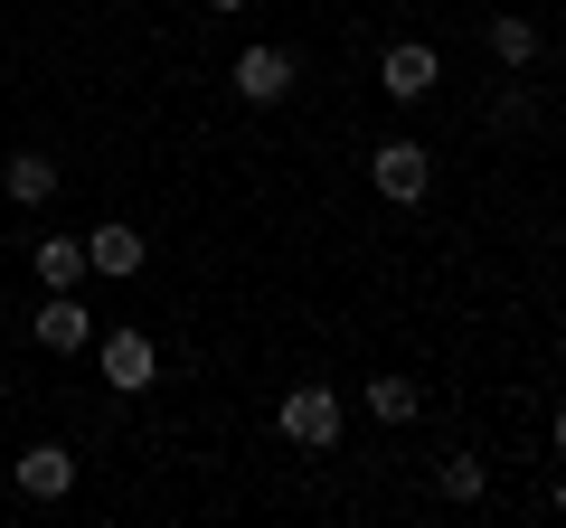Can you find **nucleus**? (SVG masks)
I'll return each mask as SVG.
<instances>
[{
    "label": "nucleus",
    "instance_id": "423d86ee",
    "mask_svg": "<svg viewBox=\"0 0 566 528\" xmlns=\"http://www.w3.org/2000/svg\"><path fill=\"white\" fill-rule=\"evenodd\" d=\"M237 95L245 104H283L293 95V57H283V47H245L237 57Z\"/></svg>",
    "mask_w": 566,
    "mask_h": 528
},
{
    "label": "nucleus",
    "instance_id": "9d476101",
    "mask_svg": "<svg viewBox=\"0 0 566 528\" xmlns=\"http://www.w3.org/2000/svg\"><path fill=\"white\" fill-rule=\"evenodd\" d=\"M29 264H39V284H48V293H76V274H85V236H39V255H29Z\"/></svg>",
    "mask_w": 566,
    "mask_h": 528
},
{
    "label": "nucleus",
    "instance_id": "9b49d317",
    "mask_svg": "<svg viewBox=\"0 0 566 528\" xmlns=\"http://www.w3.org/2000/svg\"><path fill=\"white\" fill-rule=\"evenodd\" d=\"M416 406H424V397H416V378H368V415H378V425H406Z\"/></svg>",
    "mask_w": 566,
    "mask_h": 528
},
{
    "label": "nucleus",
    "instance_id": "7ed1b4c3",
    "mask_svg": "<svg viewBox=\"0 0 566 528\" xmlns=\"http://www.w3.org/2000/svg\"><path fill=\"white\" fill-rule=\"evenodd\" d=\"M95 368H104V387H123V397H142V387L161 378V349L142 340V330H104V340H95Z\"/></svg>",
    "mask_w": 566,
    "mask_h": 528
},
{
    "label": "nucleus",
    "instance_id": "ddd939ff",
    "mask_svg": "<svg viewBox=\"0 0 566 528\" xmlns=\"http://www.w3.org/2000/svg\"><path fill=\"white\" fill-rule=\"evenodd\" d=\"M482 482H491V472L472 463V453H453V463H444V500H482Z\"/></svg>",
    "mask_w": 566,
    "mask_h": 528
},
{
    "label": "nucleus",
    "instance_id": "4468645a",
    "mask_svg": "<svg viewBox=\"0 0 566 528\" xmlns=\"http://www.w3.org/2000/svg\"><path fill=\"white\" fill-rule=\"evenodd\" d=\"M208 10H245V0H208Z\"/></svg>",
    "mask_w": 566,
    "mask_h": 528
},
{
    "label": "nucleus",
    "instance_id": "39448f33",
    "mask_svg": "<svg viewBox=\"0 0 566 528\" xmlns=\"http://www.w3.org/2000/svg\"><path fill=\"white\" fill-rule=\"evenodd\" d=\"M29 330H39V349H57V359H66V349H85V340H95V311H85L76 293H48V303L29 311Z\"/></svg>",
    "mask_w": 566,
    "mask_h": 528
},
{
    "label": "nucleus",
    "instance_id": "f257e3e1",
    "mask_svg": "<svg viewBox=\"0 0 566 528\" xmlns=\"http://www.w3.org/2000/svg\"><path fill=\"white\" fill-rule=\"evenodd\" d=\"M368 180H378V199L416 208L424 189H434V151H424V142H406V133H397V142H378V151H368Z\"/></svg>",
    "mask_w": 566,
    "mask_h": 528
},
{
    "label": "nucleus",
    "instance_id": "1a4fd4ad",
    "mask_svg": "<svg viewBox=\"0 0 566 528\" xmlns=\"http://www.w3.org/2000/svg\"><path fill=\"white\" fill-rule=\"evenodd\" d=\"M0 189H10L20 208L57 199V161H48V151H10V170H0Z\"/></svg>",
    "mask_w": 566,
    "mask_h": 528
},
{
    "label": "nucleus",
    "instance_id": "20e7f679",
    "mask_svg": "<svg viewBox=\"0 0 566 528\" xmlns=\"http://www.w3.org/2000/svg\"><path fill=\"white\" fill-rule=\"evenodd\" d=\"M378 85H387L397 104H424L434 85H444V57H434L424 39H406V47H387V57H378Z\"/></svg>",
    "mask_w": 566,
    "mask_h": 528
},
{
    "label": "nucleus",
    "instance_id": "0eeeda50",
    "mask_svg": "<svg viewBox=\"0 0 566 528\" xmlns=\"http://www.w3.org/2000/svg\"><path fill=\"white\" fill-rule=\"evenodd\" d=\"M20 490L29 500H66V490H76V453L66 444H29L20 453Z\"/></svg>",
    "mask_w": 566,
    "mask_h": 528
},
{
    "label": "nucleus",
    "instance_id": "6e6552de",
    "mask_svg": "<svg viewBox=\"0 0 566 528\" xmlns=\"http://www.w3.org/2000/svg\"><path fill=\"white\" fill-rule=\"evenodd\" d=\"M142 255H151V245H142V236H133L123 218L85 236V274H114V284H123V274H142Z\"/></svg>",
    "mask_w": 566,
    "mask_h": 528
},
{
    "label": "nucleus",
    "instance_id": "f03ea898",
    "mask_svg": "<svg viewBox=\"0 0 566 528\" xmlns=\"http://www.w3.org/2000/svg\"><path fill=\"white\" fill-rule=\"evenodd\" d=\"M283 444L331 453L340 444V397H331V387H283Z\"/></svg>",
    "mask_w": 566,
    "mask_h": 528
},
{
    "label": "nucleus",
    "instance_id": "f8f14e48",
    "mask_svg": "<svg viewBox=\"0 0 566 528\" xmlns=\"http://www.w3.org/2000/svg\"><path fill=\"white\" fill-rule=\"evenodd\" d=\"M491 57H501V66H528V57H538V29H528L520 10H501V20H491Z\"/></svg>",
    "mask_w": 566,
    "mask_h": 528
}]
</instances>
